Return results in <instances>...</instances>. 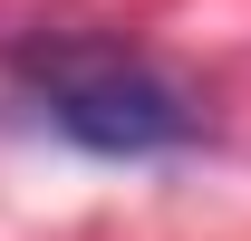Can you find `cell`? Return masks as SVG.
<instances>
[{"label": "cell", "mask_w": 251, "mask_h": 241, "mask_svg": "<svg viewBox=\"0 0 251 241\" xmlns=\"http://www.w3.org/2000/svg\"><path fill=\"white\" fill-rule=\"evenodd\" d=\"M0 68H10L20 106H29L49 135H68V145H87V154H174V145L203 135L193 96L174 87L164 68H145L135 48H116V39L29 29V39L0 48Z\"/></svg>", "instance_id": "6da1fadb"}]
</instances>
